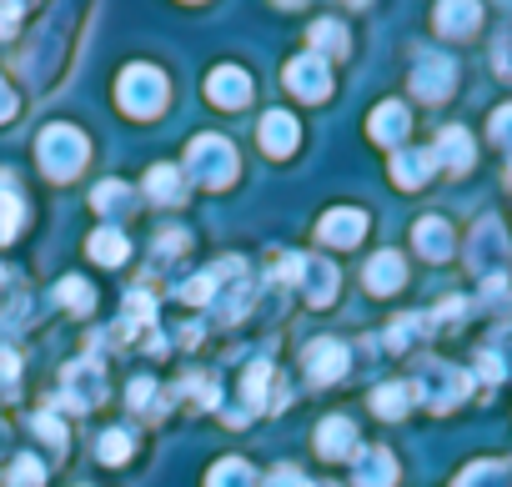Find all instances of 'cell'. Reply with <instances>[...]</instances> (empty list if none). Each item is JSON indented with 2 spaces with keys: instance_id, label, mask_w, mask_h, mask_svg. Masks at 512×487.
<instances>
[{
  "instance_id": "15",
  "label": "cell",
  "mask_w": 512,
  "mask_h": 487,
  "mask_svg": "<svg viewBox=\"0 0 512 487\" xmlns=\"http://www.w3.org/2000/svg\"><path fill=\"white\" fill-rule=\"evenodd\" d=\"M412 241H417V252H422L427 262H447V257H452V226H447L442 216H422L417 231H412Z\"/></svg>"
},
{
  "instance_id": "3",
  "label": "cell",
  "mask_w": 512,
  "mask_h": 487,
  "mask_svg": "<svg viewBox=\"0 0 512 487\" xmlns=\"http://www.w3.org/2000/svg\"><path fill=\"white\" fill-rule=\"evenodd\" d=\"M186 171H191L201 186H211V191L231 186V176H236V151H231V141H226V136H196V141L186 146Z\"/></svg>"
},
{
  "instance_id": "28",
  "label": "cell",
  "mask_w": 512,
  "mask_h": 487,
  "mask_svg": "<svg viewBox=\"0 0 512 487\" xmlns=\"http://www.w3.org/2000/svg\"><path fill=\"white\" fill-rule=\"evenodd\" d=\"M91 206L106 211V216H116V211L131 206V186H121V181H101V186L91 191Z\"/></svg>"
},
{
  "instance_id": "35",
  "label": "cell",
  "mask_w": 512,
  "mask_h": 487,
  "mask_svg": "<svg viewBox=\"0 0 512 487\" xmlns=\"http://www.w3.org/2000/svg\"><path fill=\"white\" fill-rule=\"evenodd\" d=\"M492 141H497L502 151H512V106H497V111H492Z\"/></svg>"
},
{
  "instance_id": "41",
  "label": "cell",
  "mask_w": 512,
  "mask_h": 487,
  "mask_svg": "<svg viewBox=\"0 0 512 487\" xmlns=\"http://www.w3.org/2000/svg\"><path fill=\"white\" fill-rule=\"evenodd\" d=\"M11 116H16V91L0 81V121H11Z\"/></svg>"
},
{
  "instance_id": "17",
  "label": "cell",
  "mask_w": 512,
  "mask_h": 487,
  "mask_svg": "<svg viewBox=\"0 0 512 487\" xmlns=\"http://www.w3.org/2000/svg\"><path fill=\"white\" fill-rule=\"evenodd\" d=\"M262 151H267V156H292V151H297V116L267 111V116H262Z\"/></svg>"
},
{
  "instance_id": "20",
  "label": "cell",
  "mask_w": 512,
  "mask_h": 487,
  "mask_svg": "<svg viewBox=\"0 0 512 487\" xmlns=\"http://www.w3.org/2000/svg\"><path fill=\"white\" fill-rule=\"evenodd\" d=\"M317 452L322 457H352L357 452V427H352V417H327L322 427H317Z\"/></svg>"
},
{
  "instance_id": "2",
  "label": "cell",
  "mask_w": 512,
  "mask_h": 487,
  "mask_svg": "<svg viewBox=\"0 0 512 487\" xmlns=\"http://www.w3.org/2000/svg\"><path fill=\"white\" fill-rule=\"evenodd\" d=\"M472 272L487 282V292L497 297V292H507V282H502V267H507V236H502V221L497 216H482L477 226H472Z\"/></svg>"
},
{
  "instance_id": "14",
  "label": "cell",
  "mask_w": 512,
  "mask_h": 487,
  "mask_svg": "<svg viewBox=\"0 0 512 487\" xmlns=\"http://www.w3.org/2000/svg\"><path fill=\"white\" fill-rule=\"evenodd\" d=\"M352 482L357 487H392L397 482V457L387 447H367L357 457V467H352Z\"/></svg>"
},
{
  "instance_id": "24",
  "label": "cell",
  "mask_w": 512,
  "mask_h": 487,
  "mask_svg": "<svg viewBox=\"0 0 512 487\" xmlns=\"http://www.w3.org/2000/svg\"><path fill=\"white\" fill-rule=\"evenodd\" d=\"M21 221H26V201L16 196L11 176H0V241H16Z\"/></svg>"
},
{
  "instance_id": "9",
  "label": "cell",
  "mask_w": 512,
  "mask_h": 487,
  "mask_svg": "<svg viewBox=\"0 0 512 487\" xmlns=\"http://www.w3.org/2000/svg\"><path fill=\"white\" fill-rule=\"evenodd\" d=\"M101 397H106V382H101V367H96V362L66 367V407L86 412V407H96Z\"/></svg>"
},
{
  "instance_id": "29",
  "label": "cell",
  "mask_w": 512,
  "mask_h": 487,
  "mask_svg": "<svg viewBox=\"0 0 512 487\" xmlns=\"http://www.w3.org/2000/svg\"><path fill=\"white\" fill-rule=\"evenodd\" d=\"M56 297H61L71 312H91V307H96V292H91V282H81V277H61Z\"/></svg>"
},
{
  "instance_id": "1",
  "label": "cell",
  "mask_w": 512,
  "mask_h": 487,
  "mask_svg": "<svg viewBox=\"0 0 512 487\" xmlns=\"http://www.w3.org/2000/svg\"><path fill=\"white\" fill-rule=\"evenodd\" d=\"M36 156H41V171H46V176L66 181V176H76V171L86 166L91 146H86V136H81L76 126H46L41 141H36Z\"/></svg>"
},
{
  "instance_id": "23",
  "label": "cell",
  "mask_w": 512,
  "mask_h": 487,
  "mask_svg": "<svg viewBox=\"0 0 512 487\" xmlns=\"http://www.w3.org/2000/svg\"><path fill=\"white\" fill-rule=\"evenodd\" d=\"M86 247H91V257H96L101 267H121V262H126V252H131V241H126L116 226H101V231H91Z\"/></svg>"
},
{
  "instance_id": "42",
  "label": "cell",
  "mask_w": 512,
  "mask_h": 487,
  "mask_svg": "<svg viewBox=\"0 0 512 487\" xmlns=\"http://www.w3.org/2000/svg\"><path fill=\"white\" fill-rule=\"evenodd\" d=\"M312 487H332V482H312Z\"/></svg>"
},
{
  "instance_id": "33",
  "label": "cell",
  "mask_w": 512,
  "mask_h": 487,
  "mask_svg": "<svg viewBox=\"0 0 512 487\" xmlns=\"http://www.w3.org/2000/svg\"><path fill=\"white\" fill-rule=\"evenodd\" d=\"M131 457V432H121V427H111L106 437H101V462H126Z\"/></svg>"
},
{
  "instance_id": "8",
  "label": "cell",
  "mask_w": 512,
  "mask_h": 487,
  "mask_svg": "<svg viewBox=\"0 0 512 487\" xmlns=\"http://www.w3.org/2000/svg\"><path fill=\"white\" fill-rule=\"evenodd\" d=\"M287 86L302 96V101H322L332 91V71L322 66V56H297L287 66Z\"/></svg>"
},
{
  "instance_id": "19",
  "label": "cell",
  "mask_w": 512,
  "mask_h": 487,
  "mask_svg": "<svg viewBox=\"0 0 512 487\" xmlns=\"http://www.w3.org/2000/svg\"><path fill=\"white\" fill-rule=\"evenodd\" d=\"M367 292H377V297H387V292H397L402 282H407V267H402V252H377L372 262H367Z\"/></svg>"
},
{
  "instance_id": "7",
  "label": "cell",
  "mask_w": 512,
  "mask_h": 487,
  "mask_svg": "<svg viewBox=\"0 0 512 487\" xmlns=\"http://www.w3.org/2000/svg\"><path fill=\"white\" fill-rule=\"evenodd\" d=\"M452 81H457V66H452V56H442V51H427V56L417 61V71H412V91H417L422 101H442V96L452 91Z\"/></svg>"
},
{
  "instance_id": "36",
  "label": "cell",
  "mask_w": 512,
  "mask_h": 487,
  "mask_svg": "<svg viewBox=\"0 0 512 487\" xmlns=\"http://www.w3.org/2000/svg\"><path fill=\"white\" fill-rule=\"evenodd\" d=\"M151 397H156V382H151V377H136V382H131V397H126V402H131L136 412H146V407H151Z\"/></svg>"
},
{
  "instance_id": "11",
  "label": "cell",
  "mask_w": 512,
  "mask_h": 487,
  "mask_svg": "<svg viewBox=\"0 0 512 487\" xmlns=\"http://www.w3.org/2000/svg\"><path fill=\"white\" fill-rule=\"evenodd\" d=\"M347 362H352V357H347V347H342L337 337H322V342H312V347H307V377H312V382H322V387H327V382H337V377L347 372Z\"/></svg>"
},
{
  "instance_id": "38",
  "label": "cell",
  "mask_w": 512,
  "mask_h": 487,
  "mask_svg": "<svg viewBox=\"0 0 512 487\" xmlns=\"http://www.w3.org/2000/svg\"><path fill=\"white\" fill-rule=\"evenodd\" d=\"M186 392H191L201 407H216V382H211V377H191V382H186Z\"/></svg>"
},
{
  "instance_id": "12",
  "label": "cell",
  "mask_w": 512,
  "mask_h": 487,
  "mask_svg": "<svg viewBox=\"0 0 512 487\" xmlns=\"http://www.w3.org/2000/svg\"><path fill=\"white\" fill-rule=\"evenodd\" d=\"M206 91H211V101H216L221 111H236V106H246V101H251V76H246V71H236V66H221V71H211Z\"/></svg>"
},
{
  "instance_id": "22",
  "label": "cell",
  "mask_w": 512,
  "mask_h": 487,
  "mask_svg": "<svg viewBox=\"0 0 512 487\" xmlns=\"http://www.w3.org/2000/svg\"><path fill=\"white\" fill-rule=\"evenodd\" d=\"M146 191H151V201H161V206H181V201H186V181H181L176 166H151Z\"/></svg>"
},
{
  "instance_id": "21",
  "label": "cell",
  "mask_w": 512,
  "mask_h": 487,
  "mask_svg": "<svg viewBox=\"0 0 512 487\" xmlns=\"http://www.w3.org/2000/svg\"><path fill=\"white\" fill-rule=\"evenodd\" d=\"M432 166H437L432 151H397V156H392V181L412 191V186H422V181L432 176Z\"/></svg>"
},
{
  "instance_id": "5",
  "label": "cell",
  "mask_w": 512,
  "mask_h": 487,
  "mask_svg": "<svg viewBox=\"0 0 512 487\" xmlns=\"http://www.w3.org/2000/svg\"><path fill=\"white\" fill-rule=\"evenodd\" d=\"M417 392H422V402H427L432 412H452V407L472 392V377L457 372V367H447V362H427L422 377H417Z\"/></svg>"
},
{
  "instance_id": "26",
  "label": "cell",
  "mask_w": 512,
  "mask_h": 487,
  "mask_svg": "<svg viewBox=\"0 0 512 487\" xmlns=\"http://www.w3.org/2000/svg\"><path fill=\"white\" fill-rule=\"evenodd\" d=\"M267 387H272V367H267V362H251V367H246V412L272 407Z\"/></svg>"
},
{
  "instance_id": "10",
  "label": "cell",
  "mask_w": 512,
  "mask_h": 487,
  "mask_svg": "<svg viewBox=\"0 0 512 487\" xmlns=\"http://www.w3.org/2000/svg\"><path fill=\"white\" fill-rule=\"evenodd\" d=\"M362 231H367V216H362L357 206H337V211H327L322 226H317V236L327 241V247H357Z\"/></svg>"
},
{
  "instance_id": "40",
  "label": "cell",
  "mask_w": 512,
  "mask_h": 487,
  "mask_svg": "<svg viewBox=\"0 0 512 487\" xmlns=\"http://www.w3.org/2000/svg\"><path fill=\"white\" fill-rule=\"evenodd\" d=\"M16 372H21L16 352H11V347H0V382H6V387H16Z\"/></svg>"
},
{
  "instance_id": "37",
  "label": "cell",
  "mask_w": 512,
  "mask_h": 487,
  "mask_svg": "<svg viewBox=\"0 0 512 487\" xmlns=\"http://www.w3.org/2000/svg\"><path fill=\"white\" fill-rule=\"evenodd\" d=\"M21 26V0H0V36H16Z\"/></svg>"
},
{
  "instance_id": "30",
  "label": "cell",
  "mask_w": 512,
  "mask_h": 487,
  "mask_svg": "<svg viewBox=\"0 0 512 487\" xmlns=\"http://www.w3.org/2000/svg\"><path fill=\"white\" fill-rule=\"evenodd\" d=\"M312 46H322L332 56H347V26L342 21H317L312 26Z\"/></svg>"
},
{
  "instance_id": "39",
  "label": "cell",
  "mask_w": 512,
  "mask_h": 487,
  "mask_svg": "<svg viewBox=\"0 0 512 487\" xmlns=\"http://www.w3.org/2000/svg\"><path fill=\"white\" fill-rule=\"evenodd\" d=\"M267 487H312V482H307L297 467H272V482H267Z\"/></svg>"
},
{
  "instance_id": "25",
  "label": "cell",
  "mask_w": 512,
  "mask_h": 487,
  "mask_svg": "<svg viewBox=\"0 0 512 487\" xmlns=\"http://www.w3.org/2000/svg\"><path fill=\"white\" fill-rule=\"evenodd\" d=\"M206 487H256V472H251L241 457H221V462L206 472Z\"/></svg>"
},
{
  "instance_id": "44",
  "label": "cell",
  "mask_w": 512,
  "mask_h": 487,
  "mask_svg": "<svg viewBox=\"0 0 512 487\" xmlns=\"http://www.w3.org/2000/svg\"><path fill=\"white\" fill-rule=\"evenodd\" d=\"M507 181H512V176H507Z\"/></svg>"
},
{
  "instance_id": "13",
  "label": "cell",
  "mask_w": 512,
  "mask_h": 487,
  "mask_svg": "<svg viewBox=\"0 0 512 487\" xmlns=\"http://www.w3.org/2000/svg\"><path fill=\"white\" fill-rule=\"evenodd\" d=\"M407 126H412V116H407L402 101H382V106L372 111V121H367V131H372L377 146H402V141H407Z\"/></svg>"
},
{
  "instance_id": "16",
  "label": "cell",
  "mask_w": 512,
  "mask_h": 487,
  "mask_svg": "<svg viewBox=\"0 0 512 487\" xmlns=\"http://www.w3.org/2000/svg\"><path fill=\"white\" fill-rule=\"evenodd\" d=\"M482 26V6L477 0H442L437 6V31L442 36H472Z\"/></svg>"
},
{
  "instance_id": "18",
  "label": "cell",
  "mask_w": 512,
  "mask_h": 487,
  "mask_svg": "<svg viewBox=\"0 0 512 487\" xmlns=\"http://www.w3.org/2000/svg\"><path fill=\"white\" fill-rule=\"evenodd\" d=\"M472 156H477V146H472V136H467L462 126H447V131L437 136V146H432V161H442L447 171H467Z\"/></svg>"
},
{
  "instance_id": "34",
  "label": "cell",
  "mask_w": 512,
  "mask_h": 487,
  "mask_svg": "<svg viewBox=\"0 0 512 487\" xmlns=\"http://www.w3.org/2000/svg\"><path fill=\"white\" fill-rule=\"evenodd\" d=\"M31 427L51 442V447H66V427H61V417H56V407H46V412H36L31 417Z\"/></svg>"
},
{
  "instance_id": "32",
  "label": "cell",
  "mask_w": 512,
  "mask_h": 487,
  "mask_svg": "<svg viewBox=\"0 0 512 487\" xmlns=\"http://www.w3.org/2000/svg\"><path fill=\"white\" fill-rule=\"evenodd\" d=\"M41 482H46L41 457H16L11 462V487H41Z\"/></svg>"
},
{
  "instance_id": "31",
  "label": "cell",
  "mask_w": 512,
  "mask_h": 487,
  "mask_svg": "<svg viewBox=\"0 0 512 487\" xmlns=\"http://www.w3.org/2000/svg\"><path fill=\"white\" fill-rule=\"evenodd\" d=\"M422 332H427V317H397L392 332H387V347H392V352H407Z\"/></svg>"
},
{
  "instance_id": "6",
  "label": "cell",
  "mask_w": 512,
  "mask_h": 487,
  "mask_svg": "<svg viewBox=\"0 0 512 487\" xmlns=\"http://www.w3.org/2000/svg\"><path fill=\"white\" fill-rule=\"evenodd\" d=\"M292 282L307 292V302H312V307H327V302L337 297V267H332V262H322V257L297 252V272H292Z\"/></svg>"
},
{
  "instance_id": "4",
  "label": "cell",
  "mask_w": 512,
  "mask_h": 487,
  "mask_svg": "<svg viewBox=\"0 0 512 487\" xmlns=\"http://www.w3.org/2000/svg\"><path fill=\"white\" fill-rule=\"evenodd\" d=\"M116 101H121L126 116H156L166 106V76L151 71V66H131V71H121Z\"/></svg>"
},
{
  "instance_id": "27",
  "label": "cell",
  "mask_w": 512,
  "mask_h": 487,
  "mask_svg": "<svg viewBox=\"0 0 512 487\" xmlns=\"http://www.w3.org/2000/svg\"><path fill=\"white\" fill-rule=\"evenodd\" d=\"M407 407H412V387H402V382H387V387L372 392V412L377 417H402Z\"/></svg>"
},
{
  "instance_id": "43",
  "label": "cell",
  "mask_w": 512,
  "mask_h": 487,
  "mask_svg": "<svg viewBox=\"0 0 512 487\" xmlns=\"http://www.w3.org/2000/svg\"><path fill=\"white\" fill-rule=\"evenodd\" d=\"M0 282H6V267H0Z\"/></svg>"
}]
</instances>
